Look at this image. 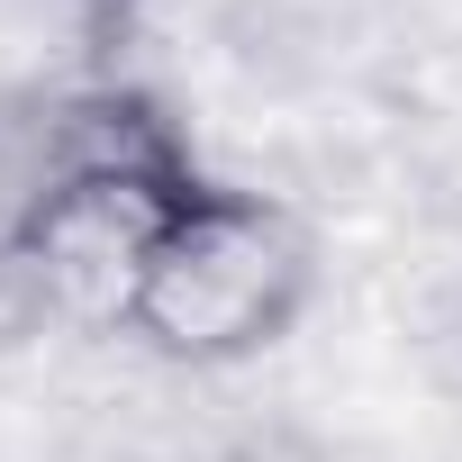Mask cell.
I'll use <instances>...</instances> for the list:
<instances>
[{
  "instance_id": "6da1fadb",
  "label": "cell",
  "mask_w": 462,
  "mask_h": 462,
  "mask_svg": "<svg viewBox=\"0 0 462 462\" xmlns=\"http://www.w3.org/2000/svg\"><path fill=\"white\" fill-rule=\"evenodd\" d=\"M199 181L190 127L136 82L0 91V300L64 336H127L136 282Z\"/></svg>"
},
{
  "instance_id": "7a4b0ae2",
  "label": "cell",
  "mask_w": 462,
  "mask_h": 462,
  "mask_svg": "<svg viewBox=\"0 0 462 462\" xmlns=\"http://www.w3.org/2000/svg\"><path fill=\"white\" fill-rule=\"evenodd\" d=\"M318 282H327L318 226L282 190L208 172L136 282L127 345L154 354L163 372H245L300 336Z\"/></svg>"
}]
</instances>
